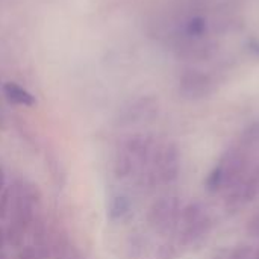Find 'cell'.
<instances>
[{
  "label": "cell",
  "instance_id": "5b68a950",
  "mask_svg": "<svg viewBox=\"0 0 259 259\" xmlns=\"http://www.w3.org/2000/svg\"><path fill=\"white\" fill-rule=\"evenodd\" d=\"M181 212V199L176 196H164L156 199L150 205L147 211V223L155 232L161 235H168L178 229Z\"/></svg>",
  "mask_w": 259,
  "mask_h": 259
},
{
  "label": "cell",
  "instance_id": "9c48e42d",
  "mask_svg": "<svg viewBox=\"0 0 259 259\" xmlns=\"http://www.w3.org/2000/svg\"><path fill=\"white\" fill-rule=\"evenodd\" d=\"M33 226V244L32 247L41 259H49L52 255V241L49 237V231L46 222L42 219H36L32 223Z\"/></svg>",
  "mask_w": 259,
  "mask_h": 259
},
{
  "label": "cell",
  "instance_id": "9a60e30c",
  "mask_svg": "<svg viewBox=\"0 0 259 259\" xmlns=\"http://www.w3.org/2000/svg\"><path fill=\"white\" fill-rule=\"evenodd\" d=\"M11 202H12V188H5V191L0 193V220L9 217Z\"/></svg>",
  "mask_w": 259,
  "mask_h": 259
},
{
  "label": "cell",
  "instance_id": "8992f818",
  "mask_svg": "<svg viewBox=\"0 0 259 259\" xmlns=\"http://www.w3.org/2000/svg\"><path fill=\"white\" fill-rule=\"evenodd\" d=\"M259 194V165L247 170L241 181L229 190L226 206L229 211H238L244 205L250 203Z\"/></svg>",
  "mask_w": 259,
  "mask_h": 259
},
{
  "label": "cell",
  "instance_id": "7a4b0ae2",
  "mask_svg": "<svg viewBox=\"0 0 259 259\" xmlns=\"http://www.w3.org/2000/svg\"><path fill=\"white\" fill-rule=\"evenodd\" d=\"M249 170V156L246 149L232 147L209 171L205 181V187L209 193H219L234 188Z\"/></svg>",
  "mask_w": 259,
  "mask_h": 259
},
{
  "label": "cell",
  "instance_id": "277c9868",
  "mask_svg": "<svg viewBox=\"0 0 259 259\" xmlns=\"http://www.w3.org/2000/svg\"><path fill=\"white\" fill-rule=\"evenodd\" d=\"M212 226V220L200 203H190L182 208L178 223V243L181 247H188L203 238Z\"/></svg>",
  "mask_w": 259,
  "mask_h": 259
},
{
  "label": "cell",
  "instance_id": "30bf717a",
  "mask_svg": "<svg viewBox=\"0 0 259 259\" xmlns=\"http://www.w3.org/2000/svg\"><path fill=\"white\" fill-rule=\"evenodd\" d=\"M2 90H3L6 100L11 102L12 105L30 108L36 103L35 96L30 91H27L24 87L18 85L17 82H6Z\"/></svg>",
  "mask_w": 259,
  "mask_h": 259
},
{
  "label": "cell",
  "instance_id": "ba28073f",
  "mask_svg": "<svg viewBox=\"0 0 259 259\" xmlns=\"http://www.w3.org/2000/svg\"><path fill=\"white\" fill-rule=\"evenodd\" d=\"M211 79L205 74L193 73L184 77L182 80V93L190 99H199L211 93L212 85Z\"/></svg>",
  "mask_w": 259,
  "mask_h": 259
},
{
  "label": "cell",
  "instance_id": "52a82bcc",
  "mask_svg": "<svg viewBox=\"0 0 259 259\" xmlns=\"http://www.w3.org/2000/svg\"><path fill=\"white\" fill-rule=\"evenodd\" d=\"M158 114V103L153 97H140L129 105H126L120 115L118 123L121 126H132L140 123H147L153 120Z\"/></svg>",
  "mask_w": 259,
  "mask_h": 259
},
{
  "label": "cell",
  "instance_id": "e0dca14e",
  "mask_svg": "<svg viewBox=\"0 0 259 259\" xmlns=\"http://www.w3.org/2000/svg\"><path fill=\"white\" fill-rule=\"evenodd\" d=\"M252 253V249L250 247H238L232 255H231V259H249Z\"/></svg>",
  "mask_w": 259,
  "mask_h": 259
},
{
  "label": "cell",
  "instance_id": "d6986e66",
  "mask_svg": "<svg viewBox=\"0 0 259 259\" xmlns=\"http://www.w3.org/2000/svg\"><path fill=\"white\" fill-rule=\"evenodd\" d=\"M3 246H5V231L0 228V250H2Z\"/></svg>",
  "mask_w": 259,
  "mask_h": 259
},
{
  "label": "cell",
  "instance_id": "5bb4252c",
  "mask_svg": "<svg viewBox=\"0 0 259 259\" xmlns=\"http://www.w3.org/2000/svg\"><path fill=\"white\" fill-rule=\"evenodd\" d=\"M24 231H21L20 228L14 226V225H8L6 231H5V243L11 244L12 247H21L23 240H24Z\"/></svg>",
  "mask_w": 259,
  "mask_h": 259
},
{
  "label": "cell",
  "instance_id": "3957f363",
  "mask_svg": "<svg viewBox=\"0 0 259 259\" xmlns=\"http://www.w3.org/2000/svg\"><path fill=\"white\" fill-rule=\"evenodd\" d=\"M181 150L178 144L168 143L156 149L152 155L149 167L138 179L146 188H155L158 185L173 184L181 173Z\"/></svg>",
  "mask_w": 259,
  "mask_h": 259
},
{
  "label": "cell",
  "instance_id": "2e32d148",
  "mask_svg": "<svg viewBox=\"0 0 259 259\" xmlns=\"http://www.w3.org/2000/svg\"><path fill=\"white\" fill-rule=\"evenodd\" d=\"M246 231L250 237H259V209L249 219Z\"/></svg>",
  "mask_w": 259,
  "mask_h": 259
},
{
  "label": "cell",
  "instance_id": "ac0fdd59",
  "mask_svg": "<svg viewBox=\"0 0 259 259\" xmlns=\"http://www.w3.org/2000/svg\"><path fill=\"white\" fill-rule=\"evenodd\" d=\"M5 188H6V171L3 164L0 162V193H3Z\"/></svg>",
  "mask_w": 259,
  "mask_h": 259
},
{
  "label": "cell",
  "instance_id": "44dd1931",
  "mask_svg": "<svg viewBox=\"0 0 259 259\" xmlns=\"http://www.w3.org/2000/svg\"><path fill=\"white\" fill-rule=\"evenodd\" d=\"M0 259H3V258H2V256H0Z\"/></svg>",
  "mask_w": 259,
  "mask_h": 259
},
{
  "label": "cell",
  "instance_id": "ffe728a7",
  "mask_svg": "<svg viewBox=\"0 0 259 259\" xmlns=\"http://www.w3.org/2000/svg\"><path fill=\"white\" fill-rule=\"evenodd\" d=\"M255 259H259V250L256 252V256H255Z\"/></svg>",
  "mask_w": 259,
  "mask_h": 259
},
{
  "label": "cell",
  "instance_id": "4fadbf2b",
  "mask_svg": "<svg viewBox=\"0 0 259 259\" xmlns=\"http://www.w3.org/2000/svg\"><path fill=\"white\" fill-rule=\"evenodd\" d=\"M182 255V247L178 241H165L156 250V259H178Z\"/></svg>",
  "mask_w": 259,
  "mask_h": 259
},
{
  "label": "cell",
  "instance_id": "6da1fadb",
  "mask_svg": "<svg viewBox=\"0 0 259 259\" xmlns=\"http://www.w3.org/2000/svg\"><path fill=\"white\" fill-rule=\"evenodd\" d=\"M153 152V138L150 135L135 134L126 137L114 156L112 170L115 178L120 181L135 178L138 181L149 167Z\"/></svg>",
  "mask_w": 259,
  "mask_h": 259
},
{
  "label": "cell",
  "instance_id": "7c38bea8",
  "mask_svg": "<svg viewBox=\"0 0 259 259\" xmlns=\"http://www.w3.org/2000/svg\"><path fill=\"white\" fill-rule=\"evenodd\" d=\"M52 255L55 259H83L76 246L65 237V235H56L52 241Z\"/></svg>",
  "mask_w": 259,
  "mask_h": 259
},
{
  "label": "cell",
  "instance_id": "8fae6325",
  "mask_svg": "<svg viewBox=\"0 0 259 259\" xmlns=\"http://www.w3.org/2000/svg\"><path fill=\"white\" fill-rule=\"evenodd\" d=\"M132 212V200L124 193L111 196L108 202V217L111 222H123Z\"/></svg>",
  "mask_w": 259,
  "mask_h": 259
}]
</instances>
